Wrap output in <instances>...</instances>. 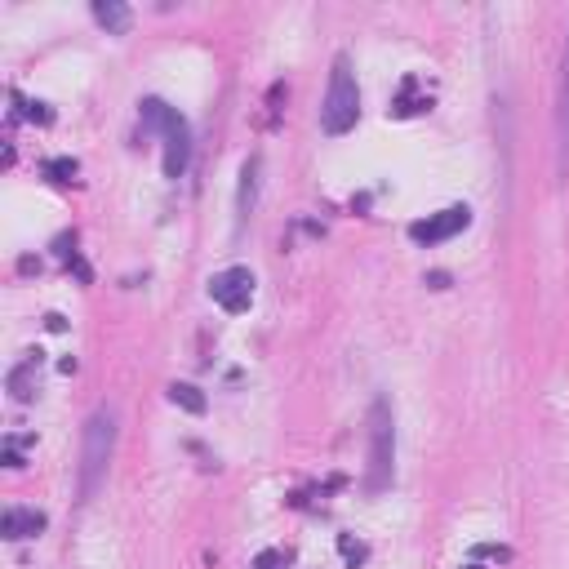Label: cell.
Here are the masks:
<instances>
[{
    "label": "cell",
    "instance_id": "obj_15",
    "mask_svg": "<svg viewBox=\"0 0 569 569\" xmlns=\"http://www.w3.org/2000/svg\"><path fill=\"white\" fill-rule=\"evenodd\" d=\"M254 569H285V552H258Z\"/></svg>",
    "mask_w": 569,
    "mask_h": 569
},
{
    "label": "cell",
    "instance_id": "obj_2",
    "mask_svg": "<svg viewBox=\"0 0 569 569\" xmlns=\"http://www.w3.org/2000/svg\"><path fill=\"white\" fill-rule=\"evenodd\" d=\"M112 454H116V414L112 409H98L85 423V436H81V498L98 494V485L107 481Z\"/></svg>",
    "mask_w": 569,
    "mask_h": 569
},
{
    "label": "cell",
    "instance_id": "obj_9",
    "mask_svg": "<svg viewBox=\"0 0 569 569\" xmlns=\"http://www.w3.org/2000/svg\"><path fill=\"white\" fill-rule=\"evenodd\" d=\"M36 383H41V352H32L23 365L9 369V392H14L18 405H27L36 396Z\"/></svg>",
    "mask_w": 569,
    "mask_h": 569
},
{
    "label": "cell",
    "instance_id": "obj_16",
    "mask_svg": "<svg viewBox=\"0 0 569 569\" xmlns=\"http://www.w3.org/2000/svg\"><path fill=\"white\" fill-rule=\"evenodd\" d=\"M427 281H432V289H445V285H449V276H445V272H432Z\"/></svg>",
    "mask_w": 569,
    "mask_h": 569
},
{
    "label": "cell",
    "instance_id": "obj_17",
    "mask_svg": "<svg viewBox=\"0 0 569 569\" xmlns=\"http://www.w3.org/2000/svg\"><path fill=\"white\" fill-rule=\"evenodd\" d=\"M467 569H481V565H467Z\"/></svg>",
    "mask_w": 569,
    "mask_h": 569
},
{
    "label": "cell",
    "instance_id": "obj_8",
    "mask_svg": "<svg viewBox=\"0 0 569 569\" xmlns=\"http://www.w3.org/2000/svg\"><path fill=\"white\" fill-rule=\"evenodd\" d=\"M556 147H561V169H569V32H565V63H561V98H556Z\"/></svg>",
    "mask_w": 569,
    "mask_h": 569
},
{
    "label": "cell",
    "instance_id": "obj_12",
    "mask_svg": "<svg viewBox=\"0 0 569 569\" xmlns=\"http://www.w3.org/2000/svg\"><path fill=\"white\" fill-rule=\"evenodd\" d=\"M169 401H174L178 409H187V414H196V418L209 409V401L201 396V387H192V383H174V387H169Z\"/></svg>",
    "mask_w": 569,
    "mask_h": 569
},
{
    "label": "cell",
    "instance_id": "obj_11",
    "mask_svg": "<svg viewBox=\"0 0 569 569\" xmlns=\"http://www.w3.org/2000/svg\"><path fill=\"white\" fill-rule=\"evenodd\" d=\"M94 18H98V27H107V36H125L129 23H134L129 5H121V0H98V5H94Z\"/></svg>",
    "mask_w": 569,
    "mask_h": 569
},
{
    "label": "cell",
    "instance_id": "obj_13",
    "mask_svg": "<svg viewBox=\"0 0 569 569\" xmlns=\"http://www.w3.org/2000/svg\"><path fill=\"white\" fill-rule=\"evenodd\" d=\"M45 174H49V183L67 187V183H76V174H81V165H76L72 156H58V161H45Z\"/></svg>",
    "mask_w": 569,
    "mask_h": 569
},
{
    "label": "cell",
    "instance_id": "obj_3",
    "mask_svg": "<svg viewBox=\"0 0 569 569\" xmlns=\"http://www.w3.org/2000/svg\"><path fill=\"white\" fill-rule=\"evenodd\" d=\"M392 472H396V423H392V401L378 396L369 405V476H365V489L369 494H383L392 485Z\"/></svg>",
    "mask_w": 569,
    "mask_h": 569
},
{
    "label": "cell",
    "instance_id": "obj_14",
    "mask_svg": "<svg viewBox=\"0 0 569 569\" xmlns=\"http://www.w3.org/2000/svg\"><path fill=\"white\" fill-rule=\"evenodd\" d=\"M338 547H343V556H347V565H352V569L365 561V547H361V543H352V534L338 538Z\"/></svg>",
    "mask_w": 569,
    "mask_h": 569
},
{
    "label": "cell",
    "instance_id": "obj_4",
    "mask_svg": "<svg viewBox=\"0 0 569 569\" xmlns=\"http://www.w3.org/2000/svg\"><path fill=\"white\" fill-rule=\"evenodd\" d=\"M143 129H161L165 134V178H183L187 161H192V134L187 121L161 98H147L143 103Z\"/></svg>",
    "mask_w": 569,
    "mask_h": 569
},
{
    "label": "cell",
    "instance_id": "obj_5",
    "mask_svg": "<svg viewBox=\"0 0 569 569\" xmlns=\"http://www.w3.org/2000/svg\"><path fill=\"white\" fill-rule=\"evenodd\" d=\"M209 298H214L227 316L249 312V303H254V272H249V267H227V272L209 276Z\"/></svg>",
    "mask_w": 569,
    "mask_h": 569
},
{
    "label": "cell",
    "instance_id": "obj_7",
    "mask_svg": "<svg viewBox=\"0 0 569 569\" xmlns=\"http://www.w3.org/2000/svg\"><path fill=\"white\" fill-rule=\"evenodd\" d=\"M45 529V516L32 512V507H9L5 516H0V534L9 538V543H18V538H36Z\"/></svg>",
    "mask_w": 569,
    "mask_h": 569
},
{
    "label": "cell",
    "instance_id": "obj_10",
    "mask_svg": "<svg viewBox=\"0 0 569 569\" xmlns=\"http://www.w3.org/2000/svg\"><path fill=\"white\" fill-rule=\"evenodd\" d=\"M258 169H263V161H258V156H249V161L241 165V192H236V227H245L249 214H254V201H258Z\"/></svg>",
    "mask_w": 569,
    "mask_h": 569
},
{
    "label": "cell",
    "instance_id": "obj_1",
    "mask_svg": "<svg viewBox=\"0 0 569 569\" xmlns=\"http://www.w3.org/2000/svg\"><path fill=\"white\" fill-rule=\"evenodd\" d=\"M361 121V89H356V72H352V58L338 54L334 58V72H329L325 98H321V129L329 138L347 134Z\"/></svg>",
    "mask_w": 569,
    "mask_h": 569
},
{
    "label": "cell",
    "instance_id": "obj_6",
    "mask_svg": "<svg viewBox=\"0 0 569 569\" xmlns=\"http://www.w3.org/2000/svg\"><path fill=\"white\" fill-rule=\"evenodd\" d=\"M467 223H472V209H467V205H449V209H441V214L418 218V223L409 227V236H414L418 245H441V241H449V236L463 232Z\"/></svg>",
    "mask_w": 569,
    "mask_h": 569
}]
</instances>
